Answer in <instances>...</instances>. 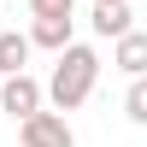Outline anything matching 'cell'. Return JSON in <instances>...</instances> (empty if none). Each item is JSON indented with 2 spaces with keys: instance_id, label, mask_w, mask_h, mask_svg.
I'll use <instances>...</instances> for the list:
<instances>
[{
  "instance_id": "obj_1",
  "label": "cell",
  "mask_w": 147,
  "mask_h": 147,
  "mask_svg": "<svg viewBox=\"0 0 147 147\" xmlns=\"http://www.w3.org/2000/svg\"><path fill=\"white\" fill-rule=\"evenodd\" d=\"M94 82H100V53L82 47V41H71L65 53H59L53 77L41 82V100H53V112H77V106L94 94Z\"/></svg>"
},
{
  "instance_id": "obj_2",
  "label": "cell",
  "mask_w": 147,
  "mask_h": 147,
  "mask_svg": "<svg viewBox=\"0 0 147 147\" xmlns=\"http://www.w3.org/2000/svg\"><path fill=\"white\" fill-rule=\"evenodd\" d=\"M18 141L24 147H77V129L65 124V112H35L18 124Z\"/></svg>"
},
{
  "instance_id": "obj_3",
  "label": "cell",
  "mask_w": 147,
  "mask_h": 147,
  "mask_svg": "<svg viewBox=\"0 0 147 147\" xmlns=\"http://www.w3.org/2000/svg\"><path fill=\"white\" fill-rule=\"evenodd\" d=\"M0 112L6 118H35L41 112V82L30 77V71H18V77H0Z\"/></svg>"
},
{
  "instance_id": "obj_4",
  "label": "cell",
  "mask_w": 147,
  "mask_h": 147,
  "mask_svg": "<svg viewBox=\"0 0 147 147\" xmlns=\"http://www.w3.org/2000/svg\"><path fill=\"white\" fill-rule=\"evenodd\" d=\"M112 65L124 71V77H147V35L141 30H129V35L112 41Z\"/></svg>"
},
{
  "instance_id": "obj_5",
  "label": "cell",
  "mask_w": 147,
  "mask_h": 147,
  "mask_svg": "<svg viewBox=\"0 0 147 147\" xmlns=\"http://www.w3.org/2000/svg\"><path fill=\"white\" fill-rule=\"evenodd\" d=\"M88 24H94V35H112V41L136 30V24H129V0H100V6L88 12Z\"/></svg>"
},
{
  "instance_id": "obj_6",
  "label": "cell",
  "mask_w": 147,
  "mask_h": 147,
  "mask_svg": "<svg viewBox=\"0 0 147 147\" xmlns=\"http://www.w3.org/2000/svg\"><path fill=\"white\" fill-rule=\"evenodd\" d=\"M71 30H77V18H35V24H30V47L65 53V47H71Z\"/></svg>"
},
{
  "instance_id": "obj_7",
  "label": "cell",
  "mask_w": 147,
  "mask_h": 147,
  "mask_svg": "<svg viewBox=\"0 0 147 147\" xmlns=\"http://www.w3.org/2000/svg\"><path fill=\"white\" fill-rule=\"evenodd\" d=\"M24 65H30V35L0 30V77H18Z\"/></svg>"
},
{
  "instance_id": "obj_8",
  "label": "cell",
  "mask_w": 147,
  "mask_h": 147,
  "mask_svg": "<svg viewBox=\"0 0 147 147\" xmlns=\"http://www.w3.org/2000/svg\"><path fill=\"white\" fill-rule=\"evenodd\" d=\"M124 112H129V124H141V129H147V77H129V94H124Z\"/></svg>"
},
{
  "instance_id": "obj_9",
  "label": "cell",
  "mask_w": 147,
  "mask_h": 147,
  "mask_svg": "<svg viewBox=\"0 0 147 147\" xmlns=\"http://www.w3.org/2000/svg\"><path fill=\"white\" fill-rule=\"evenodd\" d=\"M77 0H30V18H71Z\"/></svg>"
},
{
  "instance_id": "obj_10",
  "label": "cell",
  "mask_w": 147,
  "mask_h": 147,
  "mask_svg": "<svg viewBox=\"0 0 147 147\" xmlns=\"http://www.w3.org/2000/svg\"><path fill=\"white\" fill-rule=\"evenodd\" d=\"M0 30H6V24H0Z\"/></svg>"
},
{
  "instance_id": "obj_11",
  "label": "cell",
  "mask_w": 147,
  "mask_h": 147,
  "mask_svg": "<svg viewBox=\"0 0 147 147\" xmlns=\"http://www.w3.org/2000/svg\"><path fill=\"white\" fill-rule=\"evenodd\" d=\"M94 6H100V0H94Z\"/></svg>"
}]
</instances>
